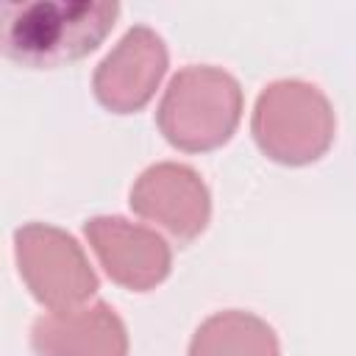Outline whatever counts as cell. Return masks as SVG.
I'll list each match as a JSON object with an SVG mask.
<instances>
[{"instance_id": "obj_1", "label": "cell", "mask_w": 356, "mask_h": 356, "mask_svg": "<svg viewBox=\"0 0 356 356\" xmlns=\"http://www.w3.org/2000/svg\"><path fill=\"white\" fill-rule=\"evenodd\" d=\"M117 3L33 0L3 6V53L31 70H53L89 56L114 28Z\"/></svg>"}, {"instance_id": "obj_2", "label": "cell", "mask_w": 356, "mask_h": 356, "mask_svg": "<svg viewBox=\"0 0 356 356\" xmlns=\"http://www.w3.org/2000/svg\"><path fill=\"white\" fill-rule=\"evenodd\" d=\"M242 120L239 81L211 64L178 70L156 108L161 136L184 153H209L222 147Z\"/></svg>"}, {"instance_id": "obj_3", "label": "cell", "mask_w": 356, "mask_h": 356, "mask_svg": "<svg viewBox=\"0 0 356 356\" xmlns=\"http://www.w3.org/2000/svg\"><path fill=\"white\" fill-rule=\"evenodd\" d=\"M250 131L259 150L286 167H303L328 153L337 131L328 97L309 81H275L253 106Z\"/></svg>"}, {"instance_id": "obj_4", "label": "cell", "mask_w": 356, "mask_h": 356, "mask_svg": "<svg viewBox=\"0 0 356 356\" xmlns=\"http://www.w3.org/2000/svg\"><path fill=\"white\" fill-rule=\"evenodd\" d=\"M14 259L28 292L50 312L78 309L97 292V275L72 234L50 222L14 231Z\"/></svg>"}, {"instance_id": "obj_5", "label": "cell", "mask_w": 356, "mask_h": 356, "mask_svg": "<svg viewBox=\"0 0 356 356\" xmlns=\"http://www.w3.org/2000/svg\"><path fill=\"white\" fill-rule=\"evenodd\" d=\"M136 217L159 225L178 245L197 239L211 220V195L206 181L186 164L159 161L131 186L128 197Z\"/></svg>"}, {"instance_id": "obj_6", "label": "cell", "mask_w": 356, "mask_h": 356, "mask_svg": "<svg viewBox=\"0 0 356 356\" xmlns=\"http://www.w3.org/2000/svg\"><path fill=\"white\" fill-rule=\"evenodd\" d=\"M167 64L170 56L164 39L147 25H134L92 75L97 103L114 114L145 108L156 95Z\"/></svg>"}, {"instance_id": "obj_7", "label": "cell", "mask_w": 356, "mask_h": 356, "mask_svg": "<svg viewBox=\"0 0 356 356\" xmlns=\"http://www.w3.org/2000/svg\"><path fill=\"white\" fill-rule=\"evenodd\" d=\"M83 234L106 275L122 289L147 292L170 275L172 250L153 228L125 217H92L83 222Z\"/></svg>"}, {"instance_id": "obj_8", "label": "cell", "mask_w": 356, "mask_h": 356, "mask_svg": "<svg viewBox=\"0 0 356 356\" xmlns=\"http://www.w3.org/2000/svg\"><path fill=\"white\" fill-rule=\"evenodd\" d=\"M31 348L36 356H128V331L122 317L97 300L36 317Z\"/></svg>"}, {"instance_id": "obj_9", "label": "cell", "mask_w": 356, "mask_h": 356, "mask_svg": "<svg viewBox=\"0 0 356 356\" xmlns=\"http://www.w3.org/2000/svg\"><path fill=\"white\" fill-rule=\"evenodd\" d=\"M186 356H281V345L267 320L228 309L197 325Z\"/></svg>"}]
</instances>
